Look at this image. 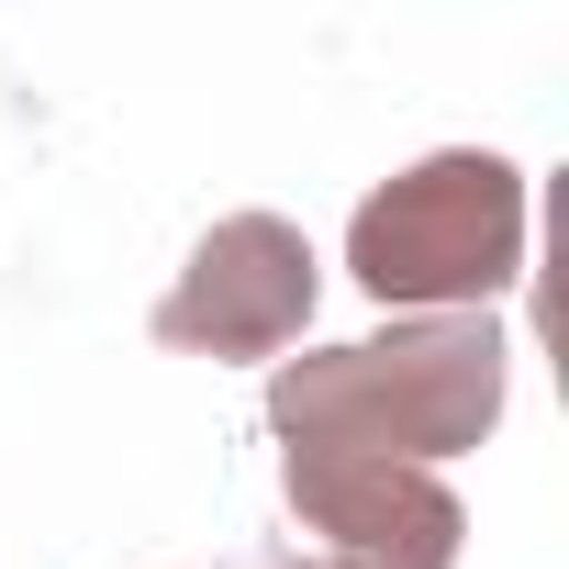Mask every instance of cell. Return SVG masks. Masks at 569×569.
Masks as SVG:
<instances>
[{"mask_svg": "<svg viewBox=\"0 0 569 569\" xmlns=\"http://www.w3.org/2000/svg\"><path fill=\"white\" fill-rule=\"evenodd\" d=\"M502 380H513V347L491 336V313H413V325L358 336V347L279 358L268 369V425L291 447L436 469V458H458L502 425Z\"/></svg>", "mask_w": 569, "mask_h": 569, "instance_id": "1", "label": "cell"}, {"mask_svg": "<svg viewBox=\"0 0 569 569\" xmlns=\"http://www.w3.org/2000/svg\"><path fill=\"white\" fill-rule=\"evenodd\" d=\"M347 268L369 302H425V313H480L525 279V179L513 157L447 146L402 179H380L347 223Z\"/></svg>", "mask_w": 569, "mask_h": 569, "instance_id": "2", "label": "cell"}, {"mask_svg": "<svg viewBox=\"0 0 569 569\" xmlns=\"http://www.w3.org/2000/svg\"><path fill=\"white\" fill-rule=\"evenodd\" d=\"M302 325H313V246L279 212H223L190 246L179 291L157 302V347L179 358H279Z\"/></svg>", "mask_w": 569, "mask_h": 569, "instance_id": "3", "label": "cell"}, {"mask_svg": "<svg viewBox=\"0 0 569 569\" xmlns=\"http://www.w3.org/2000/svg\"><path fill=\"white\" fill-rule=\"evenodd\" d=\"M291 513L325 536L336 569H458V536H469L436 469L336 458V447H291Z\"/></svg>", "mask_w": 569, "mask_h": 569, "instance_id": "4", "label": "cell"}]
</instances>
